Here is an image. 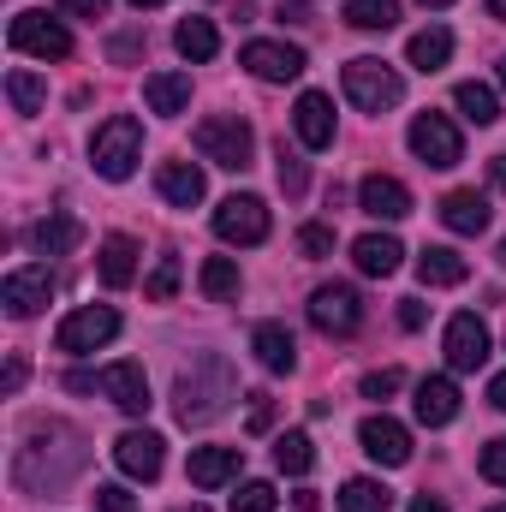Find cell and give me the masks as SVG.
I'll return each mask as SVG.
<instances>
[{
  "mask_svg": "<svg viewBox=\"0 0 506 512\" xmlns=\"http://www.w3.org/2000/svg\"><path fill=\"white\" fill-rule=\"evenodd\" d=\"M233 393H239V382H233L227 358H197V364H191V370H179V382H173V411H179V423L191 429V423L221 417Z\"/></svg>",
  "mask_w": 506,
  "mask_h": 512,
  "instance_id": "cell-1",
  "label": "cell"
},
{
  "mask_svg": "<svg viewBox=\"0 0 506 512\" xmlns=\"http://www.w3.org/2000/svg\"><path fill=\"white\" fill-rule=\"evenodd\" d=\"M137 161H143V126L131 120V114H114V120H102L96 137H90V167L102 173V179H131L137 173Z\"/></svg>",
  "mask_w": 506,
  "mask_h": 512,
  "instance_id": "cell-2",
  "label": "cell"
},
{
  "mask_svg": "<svg viewBox=\"0 0 506 512\" xmlns=\"http://www.w3.org/2000/svg\"><path fill=\"white\" fill-rule=\"evenodd\" d=\"M340 84H346L352 108H364V114H387V108H399V102H405V78H399L387 60H376V54H358V60H346Z\"/></svg>",
  "mask_w": 506,
  "mask_h": 512,
  "instance_id": "cell-3",
  "label": "cell"
},
{
  "mask_svg": "<svg viewBox=\"0 0 506 512\" xmlns=\"http://www.w3.org/2000/svg\"><path fill=\"white\" fill-rule=\"evenodd\" d=\"M197 155L215 161V167H227V173H245L256 155V131L239 114H215V120L197 126Z\"/></svg>",
  "mask_w": 506,
  "mask_h": 512,
  "instance_id": "cell-4",
  "label": "cell"
},
{
  "mask_svg": "<svg viewBox=\"0 0 506 512\" xmlns=\"http://www.w3.org/2000/svg\"><path fill=\"white\" fill-rule=\"evenodd\" d=\"M114 334H120V310H114V304H84V310H72V316L60 322L54 346L72 352V358H84V352H102Z\"/></svg>",
  "mask_w": 506,
  "mask_h": 512,
  "instance_id": "cell-5",
  "label": "cell"
},
{
  "mask_svg": "<svg viewBox=\"0 0 506 512\" xmlns=\"http://www.w3.org/2000/svg\"><path fill=\"white\" fill-rule=\"evenodd\" d=\"M405 143H411V155L423 167H459L465 161V137H459V126L447 114H417L411 131H405Z\"/></svg>",
  "mask_w": 506,
  "mask_h": 512,
  "instance_id": "cell-6",
  "label": "cell"
},
{
  "mask_svg": "<svg viewBox=\"0 0 506 512\" xmlns=\"http://www.w3.org/2000/svg\"><path fill=\"white\" fill-rule=\"evenodd\" d=\"M6 42L18 54H36V60H66L72 54V30L60 18H48V12H18L6 24Z\"/></svg>",
  "mask_w": 506,
  "mask_h": 512,
  "instance_id": "cell-7",
  "label": "cell"
},
{
  "mask_svg": "<svg viewBox=\"0 0 506 512\" xmlns=\"http://www.w3.org/2000/svg\"><path fill=\"white\" fill-rule=\"evenodd\" d=\"M358 322H364V304H358V292L346 286V280H328V286H316L310 292V328L316 334H358Z\"/></svg>",
  "mask_w": 506,
  "mask_h": 512,
  "instance_id": "cell-8",
  "label": "cell"
},
{
  "mask_svg": "<svg viewBox=\"0 0 506 512\" xmlns=\"http://www.w3.org/2000/svg\"><path fill=\"white\" fill-rule=\"evenodd\" d=\"M54 298V274L42 268V262H30V268H12L6 280H0V304H6V316L12 322H30L42 304Z\"/></svg>",
  "mask_w": 506,
  "mask_h": 512,
  "instance_id": "cell-9",
  "label": "cell"
},
{
  "mask_svg": "<svg viewBox=\"0 0 506 512\" xmlns=\"http://www.w3.org/2000/svg\"><path fill=\"white\" fill-rule=\"evenodd\" d=\"M441 352H447L453 370H483V364H489V328H483V316L459 310V316L447 322V334H441Z\"/></svg>",
  "mask_w": 506,
  "mask_h": 512,
  "instance_id": "cell-10",
  "label": "cell"
},
{
  "mask_svg": "<svg viewBox=\"0 0 506 512\" xmlns=\"http://www.w3.org/2000/svg\"><path fill=\"white\" fill-rule=\"evenodd\" d=\"M215 233L227 245H262L268 239V203L262 197H227L215 209Z\"/></svg>",
  "mask_w": 506,
  "mask_h": 512,
  "instance_id": "cell-11",
  "label": "cell"
},
{
  "mask_svg": "<svg viewBox=\"0 0 506 512\" xmlns=\"http://www.w3.org/2000/svg\"><path fill=\"white\" fill-rule=\"evenodd\" d=\"M245 72L262 78V84H292V78H304V48H292V42H245Z\"/></svg>",
  "mask_w": 506,
  "mask_h": 512,
  "instance_id": "cell-12",
  "label": "cell"
},
{
  "mask_svg": "<svg viewBox=\"0 0 506 512\" xmlns=\"http://www.w3.org/2000/svg\"><path fill=\"white\" fill-rule=\"evenodd\" d=\"M161 447H167V441H161L155 429H126V435L114 441V465H120L126 477H137V483H155V477H161V459H167Z\"/></svg>",
  "mask_w": 506,
  "mask_h": 512,
  "instance_id": "cell-13",
  "label": "cell"
},
{
  "mask_svg": "<svg viewBox=\"0 0 506 512\" xmlns=\"http://www.w3.org/2000/svg\"><path fill=\"white\" fill-rule=\"evenodd\" d=\"M358 441H364V453H370L376 465H405V459H411V429H405L399 417H387V411H376V417L358 423Z\"/></svg>",
  "mask_w": 506,
  "mask_h": 512,
  "instance_id": "cell-14",
  "label": "cell"
},
{
  "mask_svg": "<svg viewBox=\"0 0 506 512\" xmlns=\"http://www.w3.org/2000/svg\"><path fill=\"white\" fill-rule=\"evenodd\" d=\"M96 393H108L131 417L149 411V376H143V364H108V370H96Z\"/></svg>",
  "mask_w": 506,
  "mask_h": 512,
  "instance_id": "cell-15",
  "label": "cell"
},
{
  "mask_svg": "<svg viewBox=\"0 0 506 512\" xmlns=\"http://www.w3.org/2000/svg\"><path fill=\"white\" fill-rule=\"evenodd\" d=\"M239 465H245L239 447H191L185 477H191L197 489H227V483H239Z\"/></svg>",
  "mask_w": 506,
  "mask_h": 512,
  "instance_id": "cell-16",
  "label": "cell"
},
{
  "mask_svg": "<svg viewBox=\"0 0 506 512\" xmlns=\"http://www.w3.org/2000/svg\"><path fill=\"white\" fill-rule=\"evenodd\" d=\"M411 411H417L423 429H447V423L459 417V387H453V376H423V382H417V399H411Z\"/></svg>",
  "mask_w": 506,
  "mask_h": 512,
  "instance_id": "cell-17",
  "label": "cell"
},
{
  "mask_svg": "<svg viewBox=\"0 0 506 512\" xmlns=\"http://www.w3.org/2000/svg\"><path fill=\"white\" fill-rule=\"evenodd\" d=\"M292 131H298L304 149H328L334 143V102L322 90H304L298 108H292Z\"/></svg>",
  "mask_w": 506,
  "mask_h": 512,
  "instance_id": "cell-18",
  "label": "cell"
},
{
  "mask_svg": "<svg viewBox=\"0 0 506 512\" xmlns=\"http://www.w3.org/2000/svg\"><path fill=\"white\" fill-rule=\"evenodd\" d=\"M358 209L376 215V221H405V215H411V191H405L393 173H370V179L358 185Z\"/></svg>",
  "mask_w": 506,
  "mask_h": 512,
  "instance_id": "cell-19",
  "label": "cell"
},
{
  "mask_svg": "<svg viewBox=\"0 0 506 512\" xmlns=\"http://www.w3.org/2000/svg\"><path fill=\"white\" fill-rule=\"evenodd\" d=\"M251 352H256V364H262L268 376H292V370H298V346H292V334H286L280 322H256Z\"/></svg>",
  "mask_w": 506,
  "mask_h": 512,
  "instance_id": "cell-20",
  "label": "cell"
},
{
  "mask_svg": "<svg viewBox=\"0 0 506 512\" xmlns=\"http://www.w3.org/2000/svg\"><path fill=\"white\" fill-rule=\"evenodd\" d=\"M155 191H161V203H173V209H191V203H203V167L197 161H161V173H155Z\"/></svg>",
  "mask_w": 506,
  "mask_h": 512,
  "instance_id": "cell-21",
  "label": "cell"
},
{
  "mask_svg": "<svg viewBox=\"0 0 506 512\" xmlns=\"http://www.w3.org/2000/svg\"><path fill=\"white\" fill-rule=\"evenodd\" d=\"M441 221H447V233H465V239H477V233H489V197L483 191H447L441 197Z\"/></svg>",
  "mask_w": 506,
  "mask_h": 512,
  "instance_id": "cell-22",
  "label": "cell"
},
{
  "mask_svg": "<svg viewBox=\"0 0 506 512\" xmlns=\"http://www.w3.org/2000/svg\"><path fill=\"white\" fill-rule=\"evenodd\" d=\"M143 102H149V114H161V120L185 114V108H191V72H149V78H143Z\"/></svg>",
  "mask_w": 506,
  "mask_h": 512,
  "instance_id": "cell-23",
  "label": "cell"
},
{
  "mask_svg": "<svg viewBox=\"0 0 506 512\" xmlns=\"http://www.w3.org/2000/svg\"><path fill=\"white\" fill-rule=\"evenodd\" d=\"M352 262H358V268H364L370 280H387V274H393V268L405 262V245H399L393 233H364V239L352 245Z\"/></svg>",
  "mask_w": 506,
  "mask_h": 512,
  "instance_id": "cell-24",
  "label": "cell"
},
{
  "mask_svg": "<svg viewBox=\"0 0 506 512\" xmlns=\"http://www.w3.org/2000/svg\"><path fill=\"white\" fill-rule=\"evenodd\" d=\"M405 60H411L417 72H441V66L453 60V30H441V24L417 30V36L405 42Z\"/></svg>",
  "mask_w": 506,
  "mask_h": 512,
  "instance_id": "cell-25",
  "label": "cell"
},
{
  "mask_svg": "<svg viewBox=\"0 0 506 512\" xmlns=\"http://www.w3.org/2000/svg\"><path fill=\"white\" fill-rule=\"evenodd\" d=\"M465 274H471V262L459 251H447V245H429V251L417 256V280L423 286H459Z\"/></svg>",
  "mask_w": 506,
  "mask_h": 512,
  "instance_id": "cell-26",
  "label": "cell"
},
{
  "mask_svg": "<svg viewBox=\"0 0 506 512\" xmlns=\"http://www.w3.org/2000/svg\"><path fill=\"white\" fill-rule=\"evenodd\" d=\"M102 280L108 286H131L137 280V239H126V233L102 239Z\"/></svg>",
  "mask_w": 506,
  "mask_h": 512,
  "instance_id": "cell-27",
  "label": "cell"
},
{
  "mask_svg": "<svg viewBox=\"0 0 506 512\" xmlns=\"http://www.w3.org/2000/svg\"><path fill=\"white\" fill-rule=\"evenodd\" d=\"M72 245H78V221L72 215H48V221L30 227V251L36 256H66Z\"/></svg>",
  "mask_w": 506,
  "mask_h": 512,
  "instance_id": "cell-28",
  "label": "cell"
},
{
  "mask_svg": "<svg viewBox=\"0 0 506 512\" xmlns=\"http://www.w3.org/2000/svg\"><path fill=\"white\" fill-rule=\"evenodd\" d=\"M173 48H179L185 60H215V54H221V30H215L209 18H185V24L173 30Z\"/></svg>",
  "mask_w": 506,
  "mask_h": 512,
  "instance_id": "cell-29",
  "label": "cell"
},
{
  "mask_svg": "<svg viewBox=\"0 0 506 512\" xmlns=\"http://www.w3.org/2000/svg\"><path fill=\"white\" fill-rule=\"evenodd\" d=\"M197 286H203V298L233 304L245 280H239V262H233V256H209V262H203V274H197Z\"/></svg>",
  "mask_w": 506,
  "mask_h": 512,
  "instance_id": "cell-30",
  "label": "cell"
},
{
  "mask_svg": "<svg viewBox=\"0 0 506 512\" xmlns=\"http://www.w3.org/2000/svg\"><path fill=\"white\" fill-rule=\"evenodd\" d=\"M340 512H393V489L376 477H352L340 483Z\"/></svg>",
  "mask_w": 506,
  "mask_h": 512,
  "instance_id": "cell-31",
  "label": "cell"
},
{
  "mask_svg": "<svg viewBox=\"0 0 506 512\" xmlns=\"http://www.w3.org/2000/svg\"><path fill=\"white\" fill-rule=\"evenodd\" d=\"M6 102H12V114H42V102H48V84H42L36 72L12 66V72H6Z\"/></svg>",
  "mask_w": 506,
  "mask_h": 512,
  "instance_id": "cell-32",
  "label": "cell"
},
{
  "mask_svg": "<svg viewBox=\"0 0 506 512\" xmlns=\"http://www.w3.org/2000/svg\"><path fill=\"white\" fill-rule=\"evenodd\" d=\"M453 102H459V114H465L471 126H495V120H501L495 90H489V84H477V78H471V84H459V90H453Z\"/></svg>",
  "mask_w": 506,
  "mask_h": 512,
  "instance_id": "cell-33",
  "label": "cell"
},
{
  "mask_svg": "<svg viewBox=\"0 0 506 512\" xmlns=\"http://www.w3.org/2000/svg\"><path fill=\"white\" fill-rule=\"evenodd\" d=\"M274 465H280L286 477H304V471L316 465V447H310V435H304V429H286V435L274 441Z\"/></svg>",
  "mask_w": 506,
  "mask_h": 512,
  "instance_id": "cell-34",
  "label": "cell"
},
{
  "mask_svg": "<svg viewBox=\"0 0 506 512\" xmlns=\"http://www.w3.org/2000/svg\"><path fill=\"white\" fill-rule=\"evenodd\" d=\"M346 24L352 30H393L399 24V6L393 0H346Z\"/></svg>",
  "mask_w": 506,
  "mask_h": 512,
  "instance_id": "cell-35",
  "label": "cell"
},
{
  "mask_svg": "<svg viewBox=\"0 0 506 512\" xmlns=\"http://www.w3.org/2000/svg\"><path fill=\"white\" fill-rule=\"evenodd\" d=\"M179 292V256H161L155 268H149V280H143V298H155V304H167Z\"/></svg>",
  "mask_w": 506,
  "mask_h": 512,
  "instance_id": "cell-36",
  "label": "cell"
},
{
  "mask_svg": "<svg viewBox=\"0 0 506 512\" xmlns=\"http://www.w3.org/2000/svg\"><path fill=\"white\" fill-rule=\"evenodd\" d=\"M280 191H286V197H304V191H310V167H304V155L286 149V143H280Z\"/></svg>",
  "mask_w": 506,
  "mask_h": 512,
  "instance_id": "cell-37",
  "label": "cell"
},
{
  "mask_svg": "<svg viewBox=\"0 0 506 512\" xmlns=\"http://www.w3.org/2000/svg\"><path fill=\"white\" fill-rule=\"evenodd\" d=\"M274 483H239V495H233V512H274Z\"/></svg>",
  "mask_w": 506,
  "mask_h": 512,
  "instance_id": "cell-38",
  "label": "cell"
},
{
  "mask_svg": "<svg viewBox=\"0 0 506 512\" xmlns=\"http://www.w3.org/2000/svg\"><path fill=\"white\" fill-rule=\"evenodd\" d=\"M298 251L304 256H334V227H322V221L298 227Z\"/></svg>",
  "mask_w": 506,
  "mask_h": 512,
  "instance_id": "cell-39",
  "label": "cell"
},
{
  "mask_svg": "<svg viewBox=\"0 0 506 512\" xmlns=\"http://www.w3.org/2000/svg\"><path fill=\"white\" fill-rule=\"evenodd\" d=\"M477 465H483V477H489L495 489H506V435H501V441H489V447H483V459H477Z\"/></svg>",
  "mask_w": 506,
  "mask_h": 512,
  "instance_id": "cell-40",
  "label": "cell"
},
{
  "mask_svg": "<svg viewBox=\"0 0 506 512\" xmlns=\"http://www.w3.org/2000/svg\"><path fill=\"white\" fill-rule=\"evenodd\" d=\"M405 387V370H370L364 376V399H387V393H399Z\"/></svg>",
  "mask_w": 506,
  "mask_h": 512,
  "instance_id": "cell-41",
  "label": "cell"
},
{
  "mask_svg": "<svg viewBox=\"0 0 506 512\" xmlns=\"http://www.w3.org/2000/svg\"><path fill=\"white\" fill-rule=\"evenodd\" d=\"M245 429H251V435H268V429H274V399H268V393H251V417H245Z\"/></svg>",
  "mask_w": 506,
  "mask_h": 512,
  "instance_id": "cell-42",
  "label": "cell"
},
{
  "mask_svg": "<svg viewBox=\"0 0 506 512\" xmlns=\"http://www.w3.org/2000/svg\"><path fill=\"white\" fill-rule=\"evenodd\" d=\"M96 507L102 512H137V501H131L120 483H102V489H96Z\"/></svg>",
  "mask_w": 506,
  "mask_h": 512,
  "instance_id": "cell-43",
  "label": "cell"
},
{
  "mask_svg": "<svg viewBox=\"0 0 506 512\" xmlns=\"http://www.w3.org/2000/svg\"><path fill=\"white\" fill-rule=\"evenodd\" d=\"M423 322H429V310H423L417 298H399V328H405V334H417Z\"/></svg>",
  "mask_w": 506,
  "mask_h": 512,
  "instance_id": "cell-44",
  "label": "cell"
},
{
  "mask_svg": "<svg viewBox=\"0 0 506 512\" xmlns=\"http://www.w3.org/2000/svg\"><path fill=\"white\" fill-rule=\"evenodd\" d=\"M66 12H78V18H102L108 12V0H60Z\"/></svg>",
  "mask_w": 506,
  "mask_h": 512,
  "instance_id": "cell-45",
  "label": "cell"
},
{
  "mask_svg": "<svg viewBox=\"0 0 506 512\" xmlns=\"http://www.w3.org/2000/svg\"><path fill=\"white\" fill-rule=\"evenodd\" d=\"M0 387H6V393H18V387H24V358H6V376H0Z\"/></svg>",
  "mask_w": 506,
  "mask_h": 512,
  "instance_id": "cell-46",
  "label": "cell"
},
{
  "mask_svg": "<svg viewBox=\"0 0 506 512\" xmlns=\"http://www.w3.org/2000/svg\"><path fill=\"white\" fill-rule=\"evenodd\" d=\"M304 12H310V0H280V18L286 24H304Z\"/></svg>",
  "mask_w": 506,
  "mask_h": 512,
  "instance_id": "cell-47",
  "label": "cell"
},
{
  "mask_svg": "<svg viewBox=\"0 0 506 512\" xmlns=\"http://www.w3.org/2000/svg\"><path fill=\"white\" fill-rule=\"evenodd\" d=\"M489 405H495V411H506V370L489 382Z\"/></svg>",
  "mask_w": 506,
  "mask_h": 512,
  "instance_id": "cell-48",
  "label": "cell"
},
{
  "mask_svg": "<svg viewBox=\"0 0 506 512\" xmlns=\"http://www.w3.org/2000/svg\"><path fill=\"white\" fill-rule=\"evenodd\" d=\"M411 512H447V501H441V495H417V501H411Z\"/></svg>",
  "mask_w": 506,
  "mask_h": 512,
  "instance_id": "cell-49",
  "label": "cell"
},
{
  "mask_svg": "<svg viewBox=\"0 0 506 512\" xmlns=\"http://www.w3.org/2000/svg\"><path fill=\"white\" fill-rule=\"evenodd\" d=\"M489 179H495V185L506 191V155H495V167H489Z\"/></svg>",
  "mask_w": 506,
  "mask_h": 512,
  "instance_id": "cell-50",
  "label": "cell"
},
{
  "mask_svg": "<svg viewBox=\"0 0 506 512\" xmlns=\"http://www.w3.org/2000/svg\"><path fill=\"white\" fill-rule=\"evenodd\" d=\"M489 18H501L506 24V0H489Z\"/></svg>",
  "mask_w": 506,
  "mask_h": 512,
  "instance_id": "cell-51",
  "label": "cell"
},
{
  "mask_svg": "<svg viewBox=\"0 0 506 512\" xmlns=\"http://www.w3.org/2000/svg\"><path fill=\"white\" fill-rule=\"evenodd\" d=\"M417 6H435V12H441V6H453V0H417Z\"/></svg>",
  "mask_w": 506,
  "mask_h": 512,
  "instance_id": "cell-52",
  "label": "cell"
},
{
  "mask_svg": "<svg viewBox=\"0 0 506 512\" xmlns=\"http://www.w3.org/2000/svg\"><path fill=\"white\" fill-rule=\"evenodd\" d=\"M131 6H161V0H131Z\"/></svg>",
  "mask_w": 506,
  "mask_h": 512,
  "instance_id": "cell-53",
  "label": "cell"
},
{
  "mask_svg": "<svg viewBox=\"0 0 506 512\" xmlns=\"http://www.w3.org/2000/svg\"><path fill=\"white\" fill-rule=\"evenodd\" d=\"M179 512H209V507H179Z\"/></svg>",
  "mask_w": 506,
  "mask_h": 512,
  "instance_id": "cell-54",
  "label": "cell"
},
{
  "mask_svg": "<svg viewBox=\"0 0 506 512\" xmlns=\"http://www.w3.org/2000/svg\"><path fill=\"white\" fill-rule=\"evenodd\" d=\"M501 84H506V60H501Z\"/></svg>",
  "mask_w": 506,
  "mask_h": 512,
  "instance_id": "cell-55",
  "label": "cell"
},
{
  "mask_svg": "<svg viewBox=\"0 0 506 512\" xmlns=\"http://www.w3.org/2000/svg\"><path fill=\"white\" fill-rule=\"evenodd\" d=\"M489 512H506V501H501V507H489Z\"/></svg>",
  "mask_w": 506,
  "mask_h": 512,
  "instance_id": "cell-56",
  "label": "cell"
},
{
  "mask_svg": "<svg viewBox=\"0 0 506 512\" xmlns=\"http://www.w3.org/2000/svg\"><path fill=\"white\" fill-rule=\"evenodd\" d=\"M501 262H506V245H501Z\"/></svg>",
  "mask_w": 506,
  "mask_h": 512,
  "instance_id": "cell-57",
  "label": "cell"
}]
</instances>
